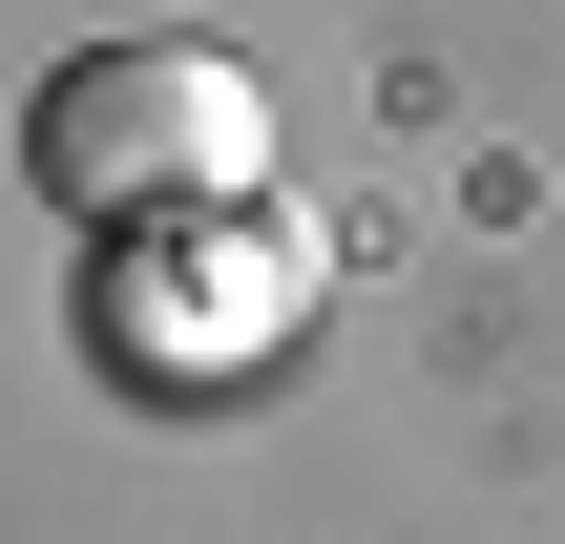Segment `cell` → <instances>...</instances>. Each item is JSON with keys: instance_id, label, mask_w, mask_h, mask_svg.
<instances>
[{"instance_id": "cell-1", "label": "cell", "mask_w": 565, "mask_h": 544, "mask_svg": "<svg viewBox=\"0 0 565 544\" xmlns=\"http://www.w3.org/2000/svg\"><path fill=\"white\" fill-rule=\"evenodd\" d=\"M21 189L63 231H147V210H252L273 189V105L231 42H84L21 105Z\"/></svg>"}, {"instance_id": "cell-2", "label": "cell", "mask_w": 565, "mask_h": 544, "mask_svg": "<svg viewBox=\"0 0 565 544\" xmlns=\"http://www.w3.org/2000/svg\"><path fill=\"white\" fill-rule=\"evenodd\" d=\"M294 314H315V231H294V210H252V252H189V294H168L147 252L105 273V356H126L147 398H231Z\"/></svg>"}]
</instances>
